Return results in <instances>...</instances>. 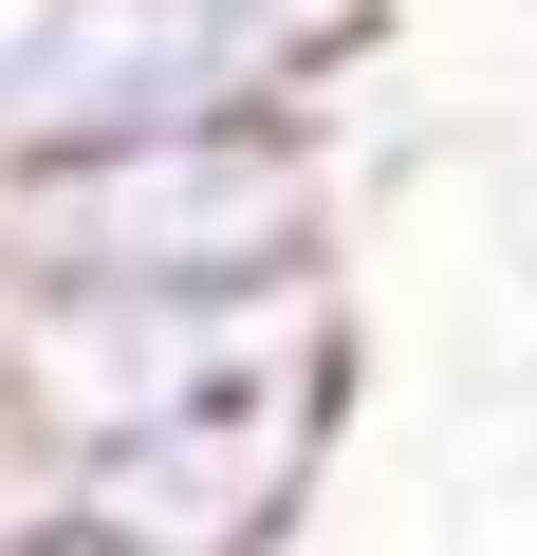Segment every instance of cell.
Returning <instances> with one entry per match:
<instances>
[{"mask_svg": "<svg viewBox=\"0 0 537 556\" xmlns=\"http://www.w3.org/2000/svg\"><path fill=\"white\" fill-rule=\"evenodd\" d=\"M389 0H0V167H75L149 130L334 112Z\"/></svg>", "mask_w": 537, "mask_h": 556, "instance_id": "obj_1", "label": "cell"}, {"mask_svg": "<svg viewBox=\"0 0 537 556\" xmlns=\"http://www.w3.org/2000/svg\"><path fill=\"white\" fill-rule=\"evenodd\" d=\"M334 427H353V353H297V371H222L112 445L56 464L75 519H112L130 556H279L334 482Z\"/></svg>", "mask_w": 537, "mask_h": 556, "instance_id": "obj_2", "label": "cell"}, {"mask_svg": "<svg viewBox=\"0 0 537 556\" xmlns=\"http://www.w3.org/2000/svg\"><path fill=\"white\" fill-rule=\"evenodd\" d=\"M0 556H130V538H112V519H75V501H38V519L0 538Z\"/></svg>", "mask_w": 537, "mask_h": 556, "instance_id": "obj_3", "label": "cell"}]
</instances>
